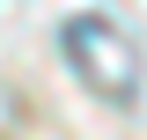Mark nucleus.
Listing matches in <instances>:
<instances>
[{
  "instance_id": "obj_1",
  "label": "nucleus",
  "mask_w": 147,
  "mask_h": 140,
  "mask_svg": "<svg viewBox=\"0 0 147 140\" xmlns=\"http://www.w3.org/2000/svg\"><path fill=\"white\" fill-rule=\"evenodd\" d=\"M59 44H66V67L81 74L96 96H110V103H132V96H140V52H132V37L118 30V22L74 15L66 30H59Z\"/></svg>"
}]
</instances>
